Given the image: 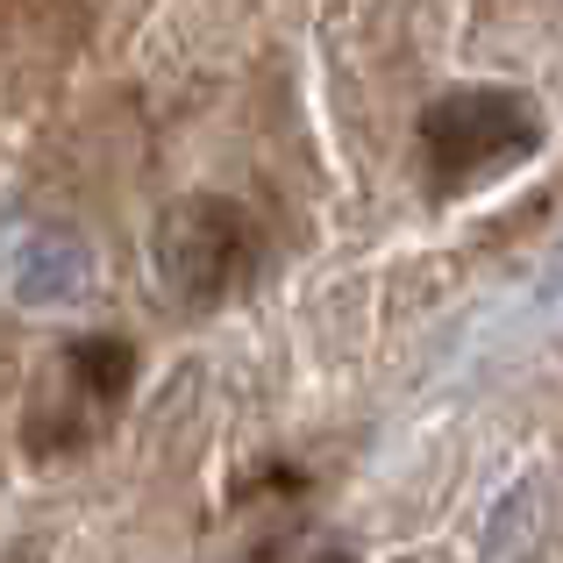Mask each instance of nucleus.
I'll list each match as a JSON object with an SVG mask.
<instances>
[{
  "label": "nucleus",
  "mask_w": 563,
  "mask_h": 563,
  "mask_svg": "<svg viewBox=\"0 0 563 563\" xmlns=\"http://www.w3.org/2000/svg\"><path fill=\"white\" fill-rule=\"evenodd\" d=\"M257 563H357V556L335 550V542H321V536H292V542H278V550H264Z\"/></svg>",
  "instance_id": "39448f33"
},
{
  "label": "nucleus",
  "mask_w": 563,
  "mask_h": 563,
  "mask_svg": "<svg viewBox=\"0 0 563 563\" xmlns=\"http://www.w3.org/2000/svg\"><path fill=\"white\" fill-rule=\"evenodd\" d=\"M136 378V350L122 335H71L43 378L29 385V450L36 456H71L93 435H108V421L122 413V393Z\"/></svg>",
  "instance_id": "7ed1b4c3"
},
{
  "label": "nucleus",
  "mask_w": 563,
  "mask_h": 563,
  "mask_svg": "<svg viewBox=\"0 0 563 563\" xmlns=\"http://www.w3.org/2000/svg\"><path fill=\"white\" fill-rule=\"evenodd\" d=\"M151 264L172 307H221L257 278L264 229L250 221V207L221 200V192H192V200L165 207L151 235Z\"/></svg>",
  "instance_id": "f03ea898"
},
{
  "label": "nucleus",
  "mask_w": 563,
  "mask_h": 563,
  "mask_svg": "<svg viewBox=\"0 0 563 563\" xmlns=\"http://www.w3.org/2000/svg\"><path fill=\"white\" fill-rule=\"evenodd\" d=\"M536 151H542V108L514 86H456V93H435L421 108V165L428 192H442V200L507 179Z\"/></svg>",
  "instance_id": "f257e3e1"
},
{
  "label": "nucleus",
  "mask_w": 563,
  "mask_h": 563,
  "mask_svg": "<svg viewBox=\"0 0 563 563\" xmlns=\"http://www.w3.org/2000/svg\"><path fill=\"white\" fill-rule=\"evenodd\" d=\"M79 272H86V250L71 235L43 229L22 243V300H57V292H79Z\"/></svg>",
  "instance_id": "20e7f679"
},
{
  "label": "nucleus",
  "mask_w": 563,
  "mask_h": 563,
  "mask_svg": "<svg viewBox=\"0 0 563 563\" xmlns=\"http://www.w3.org/2000/svg\"><path fill=\"white\" fill-rule=\"evenodd\" d=\"M556 278H563V257H556Z\"/></svg>",
  "instance_id": "423d86ee"
}]
</instances>
